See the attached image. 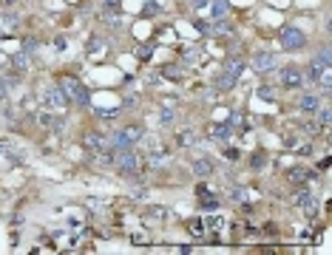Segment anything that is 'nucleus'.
<instances>
[{"label": "nucleus", "mask_w": 332, "mask_h": 255, "mask_svg": "<svg viewBox=\"0 0 332 255\" xmlns=\"http://www.w3.org/2000/svg\"><path fill=\"white\" fill-rule=\"evenodd\" d=\"M57 85H60L63 91H66V97L71 99L74 105H88L86 85H82L77 77H71V74H60V77H57Z\"/></svg>", "instance_id": "obj_1"}, {"label": "nucleus", "mask_w": 332, "mask_h": 255, "mask_svg": "<svg viewBox=\"0 0 332 255\" xmlns=\"http://www.w3.org/2000/svg\"><path fill=\"white\" fill-rule=\"evenodd\" d=\"M278 40H281L284 51H301L304 46H307V34H304L301 29H295V26H287V29L278 34Z\"/></svg>", "instance_id": "obj_2"}, {"label": "nucleus", "mask_w": 332, "mask_h": 255, "mask_svg": "<svg viewBox=\"0 0 332 255\" xmlns=\"http://www.w3.org/2000/svg\"><path fill=\"white\" fill-rule=\"evenodd\" d=\"M43 105L49 111H54V114H60V111H66L68 105H71V99L66 97V91H63L60 85H51V88L43 91Z\"/></svg>", "instance_id": "obj_3"}, {"label": "nucleus", "mask_w": 332, "mask_h": 255, "mask_svg": "<svg viewBox=\"0 0 332 255\" xmlns=\"http://www.w3.org/2000/svg\"><path fill=\"white\" fill-rule=\"evenodd\" d=\"M114 164H117V170L122 176H131V173L139 170V156H136L131 147H122V151H117V156H114Z\"/></svg>", "instance_id": "obj_4"}, {"label": "nucleus", "mask_w": 332, "mask_h": 255, "mask_svg": "<svg viewBox=\"0 0 332 255\" xmlns=\"http://www.w3.org/2000/svg\"><path fill=\"white\" fill-rule=\"evenodd\" d=\"M301 85H304V74L298 71V68H293V66L281 68V88H287V91H298Z\"/></svg>", "instance_id": "obj_5"}, {"label": "nucleus", "mask_w": 332, "mask_h": 255, "mask_svg": "<svg viewBox=\"0 0 332 255\" xmlns=\"http://www.w3.org/2000/svg\"><path fill=\"white\" fill-rule=\"evenodd\" d=\"M250 66L256 68L258 74H267V71H273V68H276V57H273L270 51H258V54H253Z\"/></svg>", "instance_id": "obj_6"}, {"label": "nucleus", "mask_w": 332, "mask_h": 255, "mask_svg": "<svg viewBox=\"0 0 332 255\" xmlns=\"http://www.w3.org/2000/svg\"><path fill=\"white\" fill-rule=\"evenodd\" d=\"M318 108H321V99L315 97V94H301V97H298V111H301V114H313L315 116Z\"/></svg>", "instance_id": "obj_7"}, {"label": "nucleus", "mask_w": 332, "mask_h": 255, "mask_svg": "<svg viewBox=\"0 0 332 255\" xmlns=\"http://www.w3.org/2000/svg\"><path fill=\"white\" fill-rule=\"evenodd\" d=\"M196 193H199V207H202V210H216V207H219V199L210 196L208 187H199Z\"/></svg>", "instance_id": "obj_8"}, {"label": "nucleus", "mask_w": 332, "mask_h": 255, "mask_svg": "<svg viewBox=\"0 0 332 255\" xmlns=\"http://www.w3.org/2000/svg\"><path fill=\"white\" fill-rule=\"evenodd\" d=\"M191 170L196 173L199 179H204V176H210V173H213V162H210V159H193Z\"/></svg>", "instance_id": "obj_9"}, {"label": "nucleus", "mask_w": 332, "mask_h": 255, "mask_svg": "<svg viewBox=\"0 0 332 255\" xmlns=\"http://www.w3.org/2000/svg\"><path fill=\"white\" fill-rule=\"evenodd\" d=\"M82 147H88V151H102L105 139L99 134H86V136H82Z\"/></svg>", "instance_id": "obj_10"}, {"label": "nucleus", "mask_w": 332, "mask_h": 255, "mask_svg": "<svg viewBox=\"0 0 332 255\" xmlns=\"http://www.w3.org/2000/svg\"><path fill=\"white\" fill-rule=\"evenodd\" d=\"M221 71H224V74H230V77H236V79H239V74L244 71V62H241L239 57H230V60L224 62V68H221Z\"/></svg>", "instance_id": "obj_11"}, {"label": "nucleus", "mask_w": 332, "mask_h": 255, "mask_svg": "<svg viewBox=\"0 0 332 255\" xmlns=\"http://www.w3.org/2000/svg\"><path fill=\"white\" fill-rule=\"evenodd\" d=\"M233 88H236V77L221 71V77L216 79V91H233Z\"/></svg>", "instance_id": "obj_12"}, {"label": "nucleus", "mask_w": 332, "mask_h": 255, "mask_svg": "<svg viewBox=\"0 0 332 255\" xmlns=\"http://www.w3.org/2000/svg\"><path fill=\"white\" fill-rule=\"evenodd\" d=\"M210 136H213V139H230V128L227 125H213L210 128Z\"/></svg>", "instance_id": "obj_13"}, {"label": "nucleus", "mask_w": 332, "mask_h": 255, "mask_svg": "<svg viewBox=\"0 0 332 255\" xmlns=\"http://www.w3.org/2000/svg\"><path fill=\"white\" fill-rule=\"evenodd\" d=\"M188 230H191V236H202L204 232V224H202V219H193V221H188Z\"/></svg>", "instance_id": "obj_14"}, {"label": "nucleus", "mask_w": 332, "mask_h": 255, "mask_svg": "<svg viewBox=\"0 0 332 255\" xmlns=\"http://www.w3.org/2000/svg\"><path fill=\"white\" fill-rule=\"evenodd\" d=\"M224 14H227V3H224V0H216L213 3V17L219 20V17H224Z\"/></svg>", "instance_id": "obj_15"}, {"label": "nucleus", "mask_w": 332, "mask_h": 255, "mask_svg": "<svg viewBox=\"0 0 332 255\" xmlns=\"http://www.w3.org/2000/svg\"><path fill=\"white\" fill-rule=\"evenodd\" d=\"M12 66L17 68V71H26V66H29V62H26V54H17V57L12 60Z\"/></svg>", "instance_id": "obj_16"}, {"label": "nucleus", "mask_w": 332, "mask_h": 255, "mask_svg": "<svg viewBox=\"0 0 332 255\" xmlns=\"http://www.w3.org/2000/svg\"><path fill=\"white\" fill-rule=\"evenodd\" d=\"M6 97H9V88H6V82H3V79H0V105L6 102Z\"/></svg>", "instance_id": "obj_17"}, {"label": "nucleus", "mask_w": 332, "mask_h": 255, "mask_svg": "<svg viewBox=\"0 0 332 255\" xmlns=\"http://www.w3.org/2000/svg\"><path fill=\"white\" fill-rule=\"evenodd\" d=\"M193 3H196V6H202V3H204V0H193Z\"/></svg>", "instance_id": "obj_18"}, {"label": "nucleus", "mask_w": 332, "mask_h": 255, "mask_svg": "<svg viewBox=\"0 0 332 255\" xmlns=\"http://www.w3.org/2000/svg\"><path fill=\"white\" fill-rule=\"evenodd\" d=\"M105 3H117V0H105Z\"/></svg>", "instance_id": "obj_19"}]
</instances>
